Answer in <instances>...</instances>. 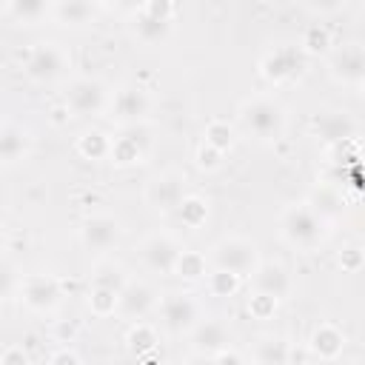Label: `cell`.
<instances>
[{
    "mask_svg": "<svg viewBox=\"0 0 365 365\" xmlns=\"http://www.w3.org/2000/svg\"><path fill=\"white\" fill-rule=\"evenodd\" d=\"M237 120L248 137L259 143H277L285 131L288 114H285V106L274 94H251L248 100L240 103Z\"/></svg>",
    "mask_w": 365,
    "mask_h": 365,
    "instance_id": "cell-1",
    "label": "cell"
},
{
    "mask_svg": "<svg viewBox=\"0 0 365 365\" xmlns=\"http://www.w3.org/2000/svg\"><path fill=\"white\" fill-rule=\"evenodd\" d=\"M279 234L288 245L299 248V251H314L319 248L328 234H331V222H325L305 200L302 202H291L282 208L279 214Z\"/></svg>",
    "mask_w": 365,
    "mask_h": 365,
    "instance_id": "cell-2",
    "label": "cell"
},
{
    "mask_svg": "<svg viewBox=\"0 0 365 365\" xmlns=\"http://www.w3.org/2000/svg\"><path fill=\"white\" fill-rule=\"evenodd\" d=\"M177 3L171 0H145L140 6H131V31L143 46L165 43L177 23Z\"/></svg>",
    "mask_w": 365,
    "mask_h": 365,
    "instance_id": "cell-3",
    "label": "cell"
},
{
    "mask_svg": "<svg viewBox=\"0 0 365 365\" xmlns=\"http://www.w3.org/2000/svg\"><path fill=\"white\" fill-rule=\"evenodd\" d=\"M205 259H208L211 268L237 274V277H242V279L251 277L254 268L262 262V259H259V248H257V242L248 240V237H237V234L217 240V242L211 245V251L205 254Z\"/></svg>",
    "mask_w": 365,
    "mask_h": 365,
    "instance_id": "cell-4",
    "label": "cell"
},
{
    "mask_svg": "<svg viewBox=\"0 0 365 365\" xmlns=\"http://www.w3.org/2000/svg\"><path fill=\"white\" fill-rule=\"evenodd\" d=\"M71 68V57L60 43H34L23 57V71L34 83H54Z\"/></svg>",
    "mask_w": 365,
    "mask_h": 365,
    "instance_id": "cell-5",
    "label": "cell"
},
{
    "mask_svg": "<svg viewBox=\"0 0 365 365\" xmlns=\"http://www.w3.org/2000/svg\"><path fill=\"white\" fill-rule=\"evenodd\" d=\"M308 57L299 51V46L285 43V46H274L271 51H265L257 63L259 77L271 86H282V83H294L305 74Z\"/></svg>",
    "mask_w": 365,
    "mask_h": 365,
    "instance_id": "cell-6",
    "label": "cell"
},
{
    "mask_svg": "<svg viewBox=\"0 0 365 365\" xmlns=\"http://www.w3.org/2000/svg\"><path fill=\"white\" fill-rule=\"evenodd\" d=\"M108 100L111 91L100 77H74L63 103L71 117H100L103 111H108Z\"/></svg>",
    "mask_w": 365,
    "mask_h": 365,
    "instance_id": "cell-7",
    "label": "cell"
},
{
    "mask_svg": "<svg viewBox=\"0 0 365 365\" xmlns=\"http://www.w3.org/2000/svg\"><path fill=\"white\" fill-rule=\"evenodd\" d=\"M151 145H154V137H151V125H148V123L128 125V128H123L117 137H111L108 163H111L114 168H131V165H140V163L148 160Z\"/></svg>",
    "mask_w": 365,
    "mask_h": 365,
    "instance_id": "cell-8",
    "label": "cell"
},
{
    "mask_svg": "<svg viewBox=\"0 0 365 365\" xmlns=\"http://www.w3.org/2000/svg\"><path fill=\"white\" fill-rule=\"evenodd\" d=\"M185 182H188L185 171H180V168H165V171L154 174V177L145 182L143 200H145V205H148L151 211H157V214H174L177 205H180L182 197H185Z\"/></svg>",
    "mask_w": 365,
    "mask_h": 365,
    "instance_id": "cell-9",
    "label": "cell"
},
{
    "mask_svg": "<svg viewBox=\"0 0 365 365\" xmlns=\"http://www.w3.org/2000/svg\"><path fill=\"white\" fill-rule=\"evenodd\" d=\"M160 317H163V328L174 336L180 334H191V328L202 319L200 314V302L194 294L188 291H165L157 302Z\"/></svg>",
    "mask_w": 365,
    "mask_h": 365,
    "instance_id": "cell-10",
    "label": "cell"
},
{
    "mask_svg": "<svg viewBox=\"0 0 365 365\" xmlns=\"http://www.w3.org/2000/svg\"><path fill=\"white\" fill-rule=\"evenodd\" d=\"M148 111H151V97H148V91L143 86H134V83L120 86L108 100V117L120 128L145 123Z\"/></svg>",
    "mask_w": 365,
    "mask_h": 365,
    "instance_id": "cell-11",
    "label": "cell"
},
{
    "mask_svg": "<svg viewBox=\"0 0 365 365\" xmlns=\"http://www.w3.org/2000/svg\"><path fill=\"white\" fill-rule=\"evenodd\" d=\"M325 66H328L331 80H336L342 86L362 88V83H365V48H362V43L351 40V43L334 46L325 57Z\"/></svg>",
    "mask_w": 365,
    "mask_h": 365,
    "instance_id": "cell-12",
    "label": "cell"
},
{
    "mask_svg": "<svg viewBox=\"0 0 365 365\" xmlns=\"http://www.w3.org/2000/svg\"><path fill=\"white\" fill-rule=\"evenodd\" d=\"M20 302L34 314H51L63 302V285L51 274H29L17 282Z\"/></svg>",
    "mask_w": 365,
    "mask_h": 365,
    "instance_id": "cell-13",
    "label": "cell"
},
{
    "mask_svg": "<svg viewBox=\"0 0 365 365\" xmlns=\"http://www.w3.org/2000/svg\"><path fill=\"white\" fill-rule=\"evenodd\" d=\"M182 248H185V245H182L174 234L157 231V234H151V237H145V240L140 242V259H143V265H145L148 271H154V274H171L177 257L182 254Z\"/></svg>",
    "mask_w": 365,
    "mask_h": 365,
    "instance_id": "cell-14",
    "label": "cell"
},
{
    "mask_svg": "<svg viewBox=\"0 0 365 365\" xmlns=\"http://www.w3.org/2000/svg\"><path fill=\"white\" fill-rule=\"evenodd\" d=\"M311 131L328 145H336V143H348V140H359V123L354 114L348 111H322L317 117H311Z\"/></svg>",
    "mask_w": 365,
    "mask_h": 365,
    "instance_id": "cell-15",
    "label": "cell"
},
{
    "mask_svg": "<svg viewBox=\"0 0 365 365\" xmlns=\"http://www.w3.org/2000/svg\"><path fill=\"white\" fill-rule=\"evenodd\" d=\"M123 237V222L111 214H88L80 222V242L88 251H108L120 242Z\"/></svg>",
    "mask_w": 365,
    "mask_h": 365,
    "instance_id": "cell-16",
    "label": "cell"
},
{
    "mask_svg": "<svg viewBox=\"0 0 365 365\" xmlns=\"http://www.w3.org/2000/svg\"><path fill=\"white\" fill-rule=\"evenodd\" d=\"M160 302V294L154 285L143 282V279H128L123 285V291L117 294V314L123 319H143L148 311H154Z\"/></svg>",
    "mask_w": 365,
    "mask_h": 365,
    "instance_id": "cell-17",
    "label": "cell"
},
{
    "mask_svg": "<svg viewBox=\"0 0 365 365\" xmlns=\"http://www.w3.org/2000/svg\"><path fill=\"white\" fill-rule=\"evenodd\" d=\"M231 348V328L222 319H200L191 328V351L200 356H217Z\"/></svg>",
    "mask_w": 365,
    "mask_h": 365,
    "instance_id": "cell-18",
    "label": "cell"
},
{
    "mask_svg": "<svg viewBox=\"0 0 365 365\" xmlns=\"http://www.w3.org/2000/svg\"><path fill=\"white\" fill-rule=\"evenodd\" d=\"M248 279L254 294H265L274 299H282L291 294V271L282 262H259Z\"/></svg>",
    "mask_w": 365,
    "mask_h": 365,
    "instance_id": "cell-19",
    "label": "cell"
},
{
    "mask_svg": "<svg viewBox=\"0 0 365 365\" xmlns=\"http://www.w3.org/2000/svg\"><path fill=\"white\" fill-rule=\"evenodd\" d=\"M345 331L334 322H319L314 325V331L308 334V351L311 356H317L319 362H336L345 351Z\"/></svg>",
    "mask_w": 365,
    "mask_h": 365,
    "instance_id": "cell-20",
    "label": "cell"
},
{
    "mask_svg": "<svg viewBox=\"0 0 365 365\" xmlns=\"http://www.w3.org/2000/svg\"><path fill=\"white\" fill-rule=\"evenodd\" d=\"M251 359L254 365H291L294 348L282 334H262L251 348Z\"/></svg>",
    "mask_w": 365,
    "mask_h": 365,
    "instance_id": "cell-21",
    "label": "cell"
},
{
    "mask_svg": "<svg viewBox=\"0 0 365 365\" xmlns=\"http://www.w3.org/2000/svg\"><path fill=\"white\" fill-rule=\"evenodd\" d=\"M100 14V6L97 3H88V0H60V3H51V20L60 23V26H86V23H94Z\"/></svg>",
    "mask_w": 365,
    "mask_h": 365,
    "instance_id": "cell-22",
    "label": "cell"
},
{
    "mask_svg": "<svg viewBox=\"0 0 365 365\" xmlns=\"http://www.w3.org/2000/svg\"><path fill=\"white\" fill-rule=\"evenodd\" d=\"M325 222H336L342 214H345V197H342V191L339 188H334V185H328V182H317L314 185V191H311V197L305 200Z\"/></svg>",
    "mask_w": 365,
    "mask_h": 365,
    "instance_id": "cell-23",
    "label": "cell"
},
{
    "mask_svg": "<svg viewBox=\"0 0 365 365\" xmlns=\"http://www.w3.org/2000/svg\"><path fill=\"white\" fill-rule=\"evenodd\" d=\"M29 145H31V137L26 128H20L14 123L0 125V165L20 163L29 154Z\"/></svg>",
    "mask_w": 365,
    "mask_h": 365,
    "instance_id": "cell-24",
    "label": "cell"
},
{
    "mask_svg": "<svg viewBox=\"0 0 365 365\" xmlns=\"http://www.w3.org/2000/svg\"><path fill=\"white\" fill-rule=\"evenodd\" d=\"M160 345V334L151 322L145 319H137L131 322V328L125 331V348L134 354V356H151Z\"/></svg>",
    "mask_w": 365,
    "mask_h": 365,
    "instance_id": "cell-25",
    "label": "cell"
},
{
    "mask_svg": "<svg viewBox=\"0 0 365 365\" xmlns=\"http://www.w3.org/2000/svg\"><path fill=\"white\" fill-rule=\"evenodd\" d=\"M74 148H77V154H80L83 160L103 163V160H108V151H111V137H108L106 131H100V128H86V131L77 137Z\"/></svg>",
    "mask_w": 365,
    "mask_h": 365,
    "instance_id": "cell-26",
    "label": "cell"
},
{
    "mask_svg": "<svg viewBox=\"0 0 365 365\" xmlns=\"http://www.w3.org/2000/svg\"><path fill=\"white\" fill-rule=\"evenodd\" d=\"M177 220H180V225H185V228H191V231H197V228H202L205 222H208V214H211V205H208V200L202 197V194H185L182 197V202L177 205Z\"/></svg>",
    "mask_w": 365,
    "mask_h": 365,
    "instance_id": "cell-27",
    "label": "cell"
},
{
    "mask_svg": "<svg viewBox=\"0 0 365 365\" xmlns=\"http://www.w3.org/2000/svg\"><path fill=\"white\" fill-rule=\"evenodd\" d=\"M334 48V34L325 23H311L305 31H302V40H299V51L305 57H328V51Z\"/></svg>",
    "mask_w": 365,
    "mask_h": 365,
    "instance_id": "cell-28",
    "label": "cell"
},
{
    "mask_svg": "<svg viewBox=\"0 0 365 365\" xmlns=\"http://www.w3.org/2000/svg\"><path fill=\"white\" fill-rule=\"evenodd\" d=\"M125 282H128V274H125V268H123L120 262H114V259H103V262H97L94 271H91V288H106V291L120 294Z\"/></svg>",
    "mask_w": 365,
    "mask_h": 365,
    "instance_id": "cell-29",
    "label": "cell"
},
{
    "mask_svg": "<svg viewBox=\"0 0 365 365\" xmlns=\"http://www.w3.org/2000/svg\"><path fill=\"white\" fill-rule=\"evenodd\" d=\"M171 274H177L180 279H188V282L205 279V274H208V259H205V254H200V251H188V248H182V254L177 257Z\"/></svg>",
    "mask_w": 365,
    "mask_h": 365,
    "instance_id": "cell-30",
    "label": "cell"
},
{
    "mask_svg": "<svg viewBox=\"0 0 365 365\" xmlns=\"http://www.w3.org/2000/svg\"><path fill=\"white\" fill-rule=\"evenodd\" d=\"M48 14H51V3L46 0H9V17H14L17 23L34 26Z\"/></svg>",
    "mask_w": 365,
    "mask_h": 365,
    "instance_id": "cell-31",
    "label": "cell"
},
{
    "mask_svg": "<svg viewBox=\"0 0 365 365\" xmlns=\"http://www.w3.org/2000/svg\"><path fill=\"white\" fill-rule=\"evenodd\" d=\"M202 143L217 148V151H222V154H228L234 148V143H237V131H234V125L228 120H211L202 128Z\"/></svg>",
    "mask_w": 365,
    "mask_h": 365,
    "instance_id": "cell-32",
    "label": "cell"
},
{
    "mask_svg": "<svg viewBox=\"0 0 365 365\" xmlns=\"http://www.w3.org/2000/svg\"><path fill=\"white\" fill-rule=\"evenodd\" d=\"M240 288H242V277H237V274L217 271V268H211V271L205 274V291H208L211 297H217V299H228V297H234Z\"/></svg>",
    "mask_w": 365,
    "mask_h": 365,
    "instance_id": "cell-33",
    "label": "cell"
},
{
    "mask_svg": "<svg viewBox=\"0 0 365 365\" xmlns=\"http://www.w3.org/2000/svg\"><path fill=\"white\" fill-rule=\"evenodd\" d=\"M88 311L94 317H114L117 314V294L106 288H88Z\"/></svg>",
    "mask_w": 365,
    "mask_h": 365,
    "instance_id": "cell-34",
    "label": "cell"
},
{
    "mask_svg": "<svg viewBox=\"0 0 365 365\" xmlns=\"http://www.w3.org/2000/svg\"><path fill=\"white\" fill-rule=\"evenodd\" d=\"M245 308H248V314H251V319H271L274 314H277V308H279V299H274V297H265V294H251L248 297V302H245Z\"/></svg>",
    "mask_w": 365,
    "mask_h": 365,
    "instance_id": "cell-35",
    "label": "cell"
},
{
    "mask_svg": "<svg viewBox=\"0 0 365 365\" xmlns=\"http://www.w3.org/2000/svg\"><path fill=\"white\" fill-rule=\"evenodd\" d=\"M194 163H197L200 171H217L225 163V154L211 148V145H205V143H200V148L194 151Z\"/></svg>",
    "mask_w": 365,
    "mask_h": 365,
    "instance_id": "cell-36",
    "label": "cell"
},
{
    "mask_svg": "<svg viewBox=\"0 0 365 365\" xmlns=\"http://www.w3.org/2000/svg\"><path fill=\"white\" fill-rule=\"evenodd\" d=\"M336 262H339V268H342V271L356 274V271L362 268V262H365V254H362V248H359V245H345V248L339 251Z\"/></svg>",
    "mask_w": 365,
    "mask_h": 365,
    "instance_id": "cell-37",
    "label": "cell"
},
{
    "mask_svg": "<svg viewBox=\"0 0 365 365\" xmlns=\"http://www.w3.org/2000/svg\"><path fill=\"white\" fill-rule=\"evenodd\" d=\"M17 288V271L9 259L0 257V297H9Z\"/></svg>",
    "mask_w": 365,
    "mask_h": 365,
    "instance_id": "cell-38",
    "label": "cell"
},
{
    "mask_svg": "<svg viewBox=\"0 0 365 365\" xmlns=\"http://www.w3.org/2000/svg\"><path fill=\"white\" fill-rule=\"evenodd\" d=\"M29 351L23 345H6L0 351V365H29Z\"/></svg>",
    "mask_w": 365,
    "mask_h": 365,
    "instance_id": "cell-39",
    "label": "cell"
},
{
    "mask_svg": "<svg viewBox=\"0 0 365 365\" xmlns=\"http://www.w3.org/2000/svg\"><path fill=\"white\" fill-rule=\"evenodd\" d=\"M302 9L311 11V14H336V11L345 9V0H336V3H302Z\"/></svg>",
    "mask_w": 365,
    "mask_h": 365,
    "instance_id": "cell-40",
    "label": "cell"
},
{
    "mask_svg": "<svg viewBox=\"0 0 365 365\" xmlns=\"http://www.w3.org/2000/svg\"><path fill=\"white\" fill-rule=\"evenodd\" d=\"M48 365H83L80 356L71 351V348H57L51 356H48Z\"/></svg>",
    "mask_w": 365,
    "mask_h": 365,
    "instance_id": "cell-41",
    "label": "cell"
},
{
    "mask_svg": "<svg viewBox=\"0 0 365 365\" xmlns=\"http://www.w3.org/2000/svg\"><path fill=\"white\" fill-rule=\"evenodd\" d=\"M211 359H214V365H245V356L240 351H234V348H225Z\"/></svg>",
    "mask_w": 365,
    "mask_h": 365,
    "instance_id": "cell-42",
    "label": "cell"
},
{
    "mask_svg": "<svg viewBox=\"0 0 365 365\" xmlns=\"http://www.w3.org/2000/svg\"><path fill=\"white\" fill-rule=\"evenodd\" d=\"M48 120H51L54 125H66V123L71 120V111L66 108V103H60V106H54V108L48 111Z\"/></svg>",
    "mask_w": 365,
    "mask_h": 365,
    "instance_id": "cell-43",
    "label": "cell"
},
{
    "mask_svg": "<svg viewBox=\"0 0 365 365\" xmlns=\"http://www.w3.org/2000/svg\"><path fill=\"white\" fill-rule=\"evenodd\" d=\"M185 365H214V359H211V356H200V354H191Z\"/></svg>",
    "mask_w": 365,
    "mask_h": 365,
    "instance_id": "cell-44",
    "label": "cell"
},
{
    "mask_svg": "<svg viewBox=\"0 0 365 365\" xmlns=\"http://www.w3.org/2000/svg\"><path fill=\"white\" fill-rule=\"evenodd\" d=\"M9 14V0H0V17H6Z\"/></svg>",
    "mask_w": 365,
    "mask_h": 365,
    "instance_id": "cell-45",
    "label": "cell"
},
{
    "mask_svg": "<svg viewBox=\"0 0 365 365\" xmlns=\"http://www.w3.org/2000/svg\"><path fill=\"white\" fill-rule=\"evenodd\" d=\"M3 248H6V237L0 234V257H3Z\"/></svg>",
    "mask_w": 365,
    "mask_h": 365,
    "instance_id": "cell-46",
    "label": "cell"
},
{
    "mask_svg": "<svg viewBox=\"0 0 365 365\" xmlns=\"http://www.w3.org/2000/svg\"><path fill=\"white\" fill-rule=\"evenodd\" d=\"M325 365H356V362H339V359H336V362H325Z\"/></svg>",
    "mask_w": 365,
    "mask_h": 365,
    "instance_id": "cell-47",
    "label": "cell"
}]
</instances>
